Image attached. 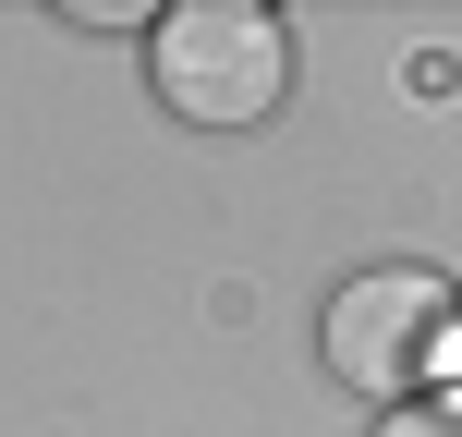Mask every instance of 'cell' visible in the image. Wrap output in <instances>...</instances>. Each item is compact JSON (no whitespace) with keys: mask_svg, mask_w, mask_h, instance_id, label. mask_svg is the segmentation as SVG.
Wrapping results in <instances>:
<instances>
[{"mask_svg":"<svg viewBox=\"0 0 462 437\" xmlns=\"http://www.w3.org/2000/svg\"><path fill=\"white\" fill-rule=\"evenodd\" d=\"M146 73H159V97L195 122V134H244V122H268L280 97H292V24L255 13V0H183V13L146 24Z\"/></svg>","mask_w":462,"mask_h":437,"instance_id":"1","label":"cell"},{"mask_svg":"<svg viewBox=\"0 0 462 437\" xmlns=\"http://www.w3.org/2000/svg\"><path fill=\"white\" fill-rule=\"evenodd\" d=\"M450 328H462L450 279H426V268H365V279H341V292H328L317 341H328V377H341V389H365V401H414L426 377H439Z\"/></svg>","mask_w":462,"mask_h":437,"instance_id":"2","label":"cell"},{"mask_svg":"<svg viewBox=\"0 0 462 437\" xmlns=\"http://www.w3.org/2000/svg\"><path fill=\"white\" fill-rule=\"evenodd\" d=\"M377 437H462V401H402Z\"/></svg>","mask_w":462,"mask_h":437,"instance_id":"3","label":"cell"}]
</instances>
